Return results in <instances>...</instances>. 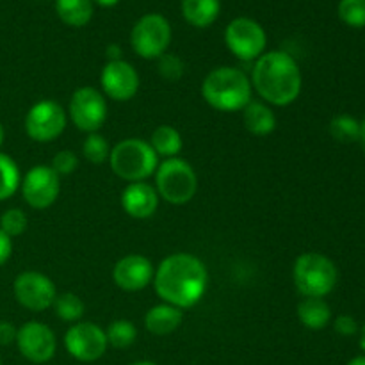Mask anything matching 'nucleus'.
<instances>
[{"mask_svg":"<svg viewBox=\"0 0 365 365\" xmlns=\"http://www.w3.org/2000/svg\"><path fill=\"white\" fill-rule=\"evenodd\" d=\"M52 170L56 171L59 177H66V175L75 173V170L78 168V157L77 153L71 152V150H61L53 155L52 159Z\"/></svg>","mask_w":365,"mask_h":365,"instance_id":"2f4dec72","label":"nucleus"},{"mask_svg":"<svg viewBox=\"0 0 365 365\" xmlns=\"http://www.w3.org/2000/svg\"><path fill=\"white\" fill-rule=\"evenodd\" d=\"M82 155L91 164H103L106 160H109L110 155L109 141L100 132L88 134L82 143Z\"/></svg>","mask_w":365,"mask_h":365,"instance_id":"cd10ccee","label":"nucleus"},{"mask_svg":"<svg viewBox=\"0 0 365 365\" xmlns=\"http://www.w3.org/2000/svg\"><path fill=\"white\" fill-rule=\"evenodd\" d=\"M337 13L342 24H346L348 27H365V0H341Z\"/></svg>","mask_w":365,"mask_h":365,"instance_id":"c85d7f7f","label":"nucleus"},{"mask_svg":"<svg viewBox=\"0 0 365 365\" xmlns=\"http://www.w3.org/2000/svg\"><path fill=\"white\" fill-rule=\"evenodd\" d=\"M153 274H155V267L150 262V259L132 253L114 264L113 280L121 291L138 292L152 284Z\"/></svg>","mask_w":365,"mask_h":365,"instance_id":"dca6fc26","label":"nucleus"},{"mask_svg":"<svg viewBox=\"0 0 365 365\" xmlns=\"http://www.w3.org/2000/svg\"><path fill=\"white\" fill-rule=\"evenodd\" d=\"M68 116L78 130L86 134L98 132L107 120V100L91 86L75 89L68 106Z\"/></svg>","mask_w":365,"mask_h":365,"instance_id":"9d476101","label":"nucleus"},{"mask_svg":"<svg viewBox=\"0 0 365 365\" xmlns=\"http://www.w3.org/2000/svg\"><path fill=\"white\" fill-rule=\"evenodd\" d=\"M29 227V217L27 214L24 212L18 207H13V209H7L6 212H2L0 216V230L6 235L13 237H20L21 234H25Z\"/></svg>","mask_w":365,"mask_h":365,"instance_id":"c756f323","label":"nucleus"},{"mask_svg":"<svg viewBox=\"0 0 365 365\" xmlns=\"http://www.w3.org/2000/svg\"><path fill=\"white\" fill-rule=\"evenodd\" d=\"M153 287L163 303L180 310L191 309L205 296L209 271L196 255L173 253L155 267Z\"/></svg>","mask_w":365,"mask_h":365,"instance_id":"f257e3e1","label":"nucleus"},{"mask_svg":"<svg viewBox=\"0 0 365 365\" xmlns=\"http://www.w3.org/2000/svg\"><path fill=\"white\" fill-rule=\"evenodd\" d=\"M159 195L148 182H132L121 191V209L134 220H148L159 207Z\"/></svg>","mask_w":365,"mask_h":365,"instance_id":"f3484780","label":"nucleus"},{"mask_svg":"<svg viewBox=\"0 0 365 365\" xmlns=\"http://www.w3.org/2000/svg\"><path fill=\"white\" fill-rule=\"evenodd\" d=\"M150 146L153 148V152L157 153V157H163V159H173L178 157V153L182 152V134L171 125H159L155 130L150 135Z\"/></svg>","mask_w":365,"mask_h":365,"instance_id":"5701e85b","label":"nucleus"},{"mask_svg":"<svg viewBox=\"0 0 365 365\" xmlns=\"http://www.w3.org/2000/svg\"><path fill=\"white\" fill-rule=\"evenodd\" d=\"M330 135L337 143L342 145H351V143H359L360 138V121L353 118L351 114H339L328 125Z\"/></svg>","mask_w":365,"mask_h":365,"instance_id":"393cba45","label":"nucleus"},{"mask_svg":"<svg viewBox=\"0 0 365 365\" xmlns=\"http://www.w3.org/2000/svg\"><path fill=\"white\" fill-rule=\"evenodd\" d=\"M334 330L337 331L341 337H353L360 331L359 323L353 316H348V314H342V316L335 317L334 321Z\"/></svg>","mask_w":365,"mask_h":365,"instance_id":"473e14b6","label":"nucleus"},{"mask_svg":"<svg viewBox=\"0 0 365 365\" xmlns=\"http://www.w3.org/2000/svg\"><path fill=\"white\" fill-rule=\"evenodd\" d=\"M21 173L16 160L0 152V202H6L20 189Z\"/></svg>","mask_w":365,"mask_h":365,"instance_id":"b1692460","label":"nucleus"},{"mask_svg":"<svg viewBox=\"0 0 365 365\" xmlns=\"http://www.w3.org/2000/svg\"><path fill=\"white\" fill-rule=\"evenodd\" d=\"M57 317L64 323H78L84 316V302L78 298L75 292H64V294L57 296L56 303H53Z\"/></svg>","mask_w":365,"mask_h":365,"instance_id":"bb28decb","label":"nucleus"},{"mask_svg":"<svg viewBox=\"0 0 365 365\" xmlns=\"http://www.w3.org/2000/svg\"><path fill=\"white\" fill-rule=\"evenodd\" d=\"M250 81L264 102L277 107H287L294 103L303 88L299 64L291 53L284 50L264 52L255 61Z\"/></svg>","mask_w":365,"mask_h":365,"instance_id":"f03ea898","label":"nucleus"},{"mask_svg":"<svg viewBox=\"0 0 365 365\" xmlns=\"http://www.w3.org/2000/svg\"><path fill=\"white\" fill-rule=\"evenodd\" d=\"M157 61H159L157 68H159L160 77L166 78V81L175 82L184 75V61H182L178 56H175V53L166 52Z\"/></svg>","mask_w":365,"mask_h":365,"instance_id":"7c9ffc66","label":"nucleus"},{"mask_svg":"<svg viewBox=\"0 0 365 365\" xmlns=\"http://www.w3.org/2000/svg\"><path fill=\"white\" fill-rule=\"evenodd\" d=\"M359 143L364 146V150H365V120L360 121V138H359Z\"/></svg>","mask_w":365,"mask_h":365,"instance_id":"4c0bfd02","label":"nucleus"},{"mask_svg":"<svg viewBox=\"0 0 365 365\" xmlns=\"http://www.w3.org/2000/svg\"><path fill=\"white\" fill-rule=\"evenodd\" d=\"M130 365H159V364L152 362V360H139V362H134V364H130Z\"/></svg>","mask_w":365,"mask_h":365,"instance_id":"79ce46f5","label":"nucleus"},{"mask_svg":"<svg viewBox=\"0 0 365 365\" xmlns=\"http://www.w3.org/2000/svg\"><path fill=\"white\" fill-rule=\"evenodd\" d=\"M21 196L31 209L45 210L56 203L61 192V177L48 164H38L21 177Z\"/></svg>","mask_w":365,"mask_h":365,"instance_id":"f8f14e48","label":"nucleus"},{"mask_svg":"<svg viewBox=\"0 0 365 365\" xmlns=\"http://www.w3.org/2000/svg\"><path fill=\"white\" fill-rule=\"evenodd\" d=\"M360 341H359V344H360V349H362L364 351V355H365V324L362 328H360Z\"/></svg>","mask_w":365,"mask_h":365,"instance_id":"58836bf2","label":"nucleus"},{"mask_svg":"<svg viewBox=\"0 0 365 365\" xmlns=\"http://www.w3.org/2000/svg\"><path fill=\"white\" fill-rule=\"evenodd\" d=\"M184 321V312L180 309L168 303H160V305L152 307L145 316V328L153 335H170L177 330Z\"/></svg>","mask_w":365,"mask_h":365,"instance_id":"a211bd4d","label":"nucleus"},{"mask_svg":"<svg viewBox=\"0 0 365 365\" xmlns=\"http://www.w3.org/2000/svg\"><path fill=\"white\" fill-rule=\"evenodd\" d=\"M109 163L116 177L132 184V182H146L153 177L159 166V157L148 141L128 138L110 148Z\"/></svg>","mask_w":365,"mask_h":365,"instance_id":"20e7f679","label":"nucleus"},{"mask_svg":"<svg viewBox=\"0 0 365 365\" xmlns=\"http://www.w3.org/2000/svg\"><path fill=\"white\" fill-rule=\"evenodd\" d=\"M14 299L31 312H43L53 307L57 289L46 274L39 271H24L13 282Z\"/></svg>","mask_w":365,"mask_h":365,"instance_id":"ddd939ff","label":"nucleus"},{"mask_svg":"<svg viewBox=\"0 0 365 365\" xmlns=\"http://www.w3.org/2000/svg\"><path fill=\"white\" fill-rule=\"evenodd\" d=\"M4 139H6V130H4V125L0 123V148H2L4 145Z\"/></svg>","mask_w":365,"mask_h":365,"instance_id":"a19ab883","label":"nucleus"},{"mask_svg":"<svg viewBox=\"0 0 365 365\" xmlns=\"http://www.w3.org/2000/svg\"><path fill=\"white\" fill-rule=\"evenodd\" d=\"M16 348L25 360L46 364L56 356L57 339L52 328L39 321H27L18 328Z\"/></svg>","mask_w":365,"mask_h":365,"instance_id":"4468645a","label":"nucleus"},{"mask_svg":"<svg viewBox=\"0 0 365 365\" xmlns=\"http://www.w3.org/2000/svg\"><path fill=\"white\" fill-rule=\"evenodd\" d=\"M202 96L212 109L237 113L252 102L253 86L248 75L239 68L220 66L203 78Z\"/></svg>","mask_w":365,"mask_h":365,"instance_id":"7ed1b4c3","label":"nucleus"},{"mask_svg":"<svg viewBox=\"0 0 365 365\" xmlns=\"http://www.w3.org/2000/svg\"><path fill=\"white\" fill-rule=\"evenodd\" d=\"M0 365H2V359H0Z\"/></svg>","mask_w":365,"mask_h":365,"instance_id":"37998d69","label":"nucleus"},{"mask_svg":"<svg viewBox=\"0 0 365 365\" xmlns=\"http://www.w3.org/2000/svg\"><path fill=\"white\" fill-rule=\"evenodd\" d=\"M107 59H109V61L121 59L120 45H109V46H107Z\"/></svg>","mask_w":365,"mask_h":365,"instance_id":"c9c22d12","label":"nucleus"},{"mask_svg":"<svg viewBox=\"0 0 365 365\" xmlns=\"http://www.w3.org/2000/svg\"><path fill=\"white\" fill-rule=\"evenodd\" d=\"M106 337L109 346L116 349H127L138 339V328L128 319H116L107 327Z\"/></svg>","mask_w":365,"mask_h":365,"instance_id":"a878e982","label":"nucleus"},{"mask_svg":"<svg viewBox=\"0 0 365 365\" xmlns=\"http://www.w3.org/2000/svg\"><path fill=\"white\" fill-rule=\"evenodd\" d=\"M64 348L71 359L91 364L106 355L109 342L106 330L91 321H78L64 334Z\"/></svg>","mask_w":365,"mask_h":365,"instance_id":"9b49d317","label":"nucleus"},{"mask_svg":"<svg viewBox=\"0 0 365 365\" xmlns=\"http://www.w3.org/2000/svg\"><path fill=\"white\" fill-rule=\"evenodd\" d=\"M346 365H365V355H360V356H355V359L349 360Z\"/></svg>","mask_w":365,"mask_h":365,"instance_id":"ea45409f","label":"nucleus"},{"mask_svg":"<svg viewBox=\"0 0 365 365\" xmlns=\"http://www.w3.org/2000/svg\"><path fill=\"white\" fill-rule=\"evenodd\" d=\"M100 84H102L103 96L114 102H128L138 95L141 81L138 70L130 63L118 59L107 61L100 73Z\"/></svg>","mask_w":365,"mask_h":365,"instance_id":"2eb2a0df","label":"nucleus"},{"mask_svg":"<svg viewBox=\"0 0 365 365\" xmlns=\"http://www.w3.org/2000/svg\"><path fill=\"white\" fill-rule=\"evenodd\" d=\"M225 43L239 61H257L266 52L267 34L257 20L239 16L225 29Z\"/></svg>","mask_w":365,"mask_h":365,"instance_id":"6e6552de","label":"nucleus"},{"mask_svg":"<svg viewBox=\"0 0 365 365\" xmlns=\"http://www.w3.org/2000/svg\"><path fill=\"white\" fill-rule=\"evenodd\" d=\"M18 328L11 321H0V346H11L16 342Z\"/></svg>","mask_w":365,"mask_h":365,"instance_id":"72a5a7b5","label":"nucleus"},{"mask_svg":"<svg viewBox=\"0 0 365 365\" xmlns=\"http://www.w3.org/2000/svg\"><path fill=\"white\" fill-rule=\"evenodd\" d=\"M296 314L299 323L312 331L324 330L331 321V309L324 298H303L298 303Z\"/></svg>","mask_w":365,"mask_h":365,"instance_id":"412c9836","label":"nucleus"},{"mask_svg":"<svg viewBox=\"0 0 365 365\" xmlns=\"http://www.w3.org/2000/svg\"><path fill=\"white\" fill-rule=\"evenodd\" d=\"M171 25L159 13L143 14L130 32V45L139 57L146 61L159 59L168 52L171 43Z\"/></svg>","mask_w":365,"mask_h":365,"instance_id":"0eeeda50","label":"nucleus"},{"mask_svg":"<svg viewBox=\"0 0 365 365\" xmlns=\"http://www.w3.org/2000/svg\"><path fill=\"white\" fill-rule=\"evenodd\" d=\"M121 0H93V4H96V6H100V7H114V6H118Z\"/></svg>","mask_w":365,"mask_h":365,"instance_id":"e433bc0d","label":"nucleus"},{"mask_svg":"<svg viewBox=\"0 0 365 365\" xmlns=\"http://www.w3.org/2000/svg\"><path fill=\"white\" fill-rule=\"evenodd\" d=\"M155 191L171 205H185L198 191V175L187 160L180 157L164 159L155 171Z\"/></svg>","mask_w":365,"mask_h":365,"instance_id":"423d86ee","label":"nucleus"},{"mask_svg":"<svg viewBox=\"0 0 365 365\" xmlns=\"http://www.w3.org/2000/svg\"><path fill=\"white\" fill-rule=\"evenodd\" d=\"M13 255V239L0 230V267L7 262Z\"/></svg>","mask_w":365,"mask_h":365,"instance_id":"f704fd0d","label":"nucleus"},{"mask_svg":"<svg viewBox=\"0 0 365 365\" xmlns=\"http://www.w3.org/2000/svg\"><path fill=\"white\" fill-rule=\"evenodd\" d=\"M292 282L303 298H327L337 287L339 269L323 253L307 252L296 259Z\"/></svg>","mask_w":365,"mask_h":365,"instance_id":"39448f33","label":"nucleus"},{"mask_svg":"<svg viewBox=\"0 0 365 365\" xmlns=\"http://www.w3.org/2000/svg\"><path fill=\"white\" fill-rule=\"evenodd\" d=\"M68 123V114L56 100H39L25 114V134L36 143H50L59 138Z\"/></svg>","mask_w":365,"mask_h":365,"instance_id":"1a4fd4ad","label":"nucleus"},{"mask_svg":"<svg viewBox=\"0 0 365 365\" xmlns=\"http://www.w3.org/2000/svg\"><path fill=\"white\" fill-rule=\"evenodd\" d=\"M242 123H245L246 130L250 134L264 138V135H269L274 132V128H277V116H274L273 109L267 103L252 100L242 109Z\"/></svg>","mask_w":365,"mask_h":365,"instance_id":"6ab92c4d","label":"nucleus"},{"mask_svg":"<svg viewBox=\"0 0 365 365\" xmlns=\"http://www.w3.org/2000/svg\"><path fill=\"white\" fill-rule=\"evenodd\" d=\"M56 13L68 27H86L95 13L93 0H56Z\"/></svg>","mask_w":365,"mask_h":365,"instance_id":"4be33fe9","label":"nucleus"},{"mask_svg":"<svg viewBox=\"0 0 365 365\" xmlns=\"http://www.w3.org/2000/svg\"><path fill=\"white\" fill-rule=\"evenodd\" d=\"M180 11L189 25L205 29L210 27L220 16L221 0H182Z\"/></svg>","mask_w":365,"mask_h":365,"instance_id":"aec40b11","label":"nucleus"}]
</instances>
